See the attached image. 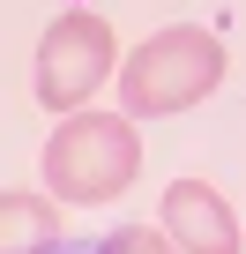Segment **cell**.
I'll return each instance as SVG.
<instances>
[{"label": "cell", "mask_w": 246, "mask_h": 254, "mask_svg": "<svg viewBox=\"0 0 246 254\" xmlns=\"http://www.w3.org/2000/svg\"><path fill=\"white\" fill-rule=\"evenodd\" d=\"M119 67H127V60H119L112 23L90 15V8H67L38 38V105L45 112H82L104 90V75H119Z\"/></svg>", "instance_id": "obj_3"}, {"label": "cell", "mask_w": 246, "mask_h": 254, "mask_svg": "<svg viewBox=\"0 0 246 254\" xmlns=\"http://www.w3.org/2000/svg\"><path fill=\"white\" fill-rule=\"evenodd\" d=\"M97 254H179V247H172V232H164V224H119Z\"/></svg>", "instance_id": "obj_6"}, {"label": "cell", "mask_w": 246, "mask_h": 254, "mask_svg": "<svg viewBox=\"0 0 246 254\" xmlns=\"http://www.w3.org/2000/svg\"><path fill=\"white\" fill-rule=\"evenodd\" d=\"M157 224L172 232L179 254H239V217H231V202H224L209 180H179V187H164Z\"/></svg>", "instance_id": "obj_4"}, {"label": "cell", "mask_w": 246, "mask_h": 254, "mask_svg": "<svg viewBox=\"0 0 246 254\" xmlns=\"http://www.w3.org/2000/svg\"><path fill=\"white\" fill-rule=\"evenodd\" d=\"M224 38L201 30V23H172L157 38H142L127 53V67H119V105H127L135 120H164V112H187L201 105L216 82H224Z\"/></svg>", "instance_id": "obj_1"}, {"label": "cell", "mask_w": 246, "mask_h": 254, "mask_svg": "<svg viewBox=\"0 0 246 254\" xmlns=\"http://www.w3.org/2000/svg\"><path fill=\"white\" fill-rule=\"evenodd\" d=\"M142 172V135L119 112H67L45 135V194L60 202H112Z\"/></svg>", "instance_id": "obj_2"}, {"label": "cell", "mask_w": 246, "mask_h": 254, "mask_svg": "<svg viewBox=\"0 0 246 254\" xmlns=\"http://www.w3.org/2000/svg\"><path fill=\"white\" fill-rule=\"evenodd\" d=\"M52 247H60V209H52V194L8 187V194H0V254H52Z\"/></svg>", "instance_id": "obj_5"}]
</instances>
